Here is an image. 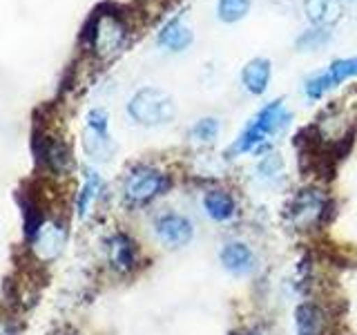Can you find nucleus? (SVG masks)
<instances>
[{"label": "nucleus", "instance_id": "obj_1", "mask_svg": "<svg viewBox=\"0 0 357 335\" xmlns=\"http://www.w3.org/2000/svg\"><path fill=\"white\" fill-rule=\"evenodd\" d=\"M128 40V25L121 11L114 5H100L87 18L81 31V43L94 50L98 56H112Z\"/></svg>", "mask_w": 357, "mask_h": 335}, {"label": "nucleus", "instance_id": "obj_2", "mask_svg": "<svg viewBox=\"0 0 357 335\" xmlns=\"http://www.w3.org/2000/svg\"><path fill=\"white\" fill-rule=\"evenodd\" d=\"M288 121H290V114L284 107V100L275 98L273 103H268L266 107H261L252 117V121L239 134V139L228 148L226 156H228V159H232V156H239V154H245V152H252L257 148H261L268 139L284 130V126Z\"/></svg>", "mask_w": 357, "mask_h": 335}, {"label": "nucleus", "instance_id": "obj_3", "mask_svg": "<svg viewBox=\"0 0 357 335\" xmlns=\"http://www.w3.org/2000/svg\"><path fill=\"white\" fill-rule=\"evenodd\" d=\"M128 114L132 121H137L139 126L156 128V126H165V123L174 121L176 103L170 94L163 92L159 87H143L130 98Z\"/></svg>", "mask_w": 357, "mask_h": 335}, {"label": "nucleus", "instance_id": "obj_4", "mask_svg": "<svg viewBox=\"0 0 357 335\" xmlns=\"http://www.w3.org/2000/svg\"><path fill=\"white\" fill-rule=\"evenodd\" d=\"M170 188V179L150 165L134 168L126 179V197L134 204H148Z\"/></svg>", "mask_w": 357, "mask_h": 335}, {"label": "nucleus", "instance_id": "obj_5", "mask_svg": "<svg viewBox=\"0 0 357 335\" xmlns=\"http://www.w3.org/2000/svg\"><path fill=\"white\" fill-rule=\"evenodd\" d=\"M355 76H357V56L333 61L326 72L310 76L306 81V96L308 98H321L328 89L337 87L340 83L349 81V78H355Z\"/></svg>", "mask_w": 357, "mask_h": 335}, {"label": "nucleus", "instance_id": "obj_6", "mask_svg": "<svg viewBox=\"0 0 357 335\" xmlns=\"http://www.w3.org/2000/svg\"><path fill=\"white\" fill-rule=\"evenodd\" d=\"M154 232L165 246H170V248H181V246H188L192 241L195 226L185 215L165 212V215H161L154 221Z\"/></svg>", "mask_w": 357, "mask_h": 335}, {"label": "nucleus", "instance_id": "obj_7", "mask_svg": "<svg viewBox=\"0 0 357 335\" xmlns=\"http://www.w3.org/2000/svg\"><path fill=\"white\" fill-rule=\"evenodd\" d=\"M87 130H85V150L96 159H105L112 148L109 139V117L105 110H89L87 112Z\"/></svg>", "mask_w": 357, "mask_h": 335}, {"label": "nucleus", "instance_id": "obj_8", "mask_svg": "<svg viewBox=\"0 0 357 335\" xmlns=\"http://www.w3.org/2000/svg\"><path fill=\"white\" fill-rule=\"evenodd\" d=\"M290 215H293V221L297 223L299 228L312 226L315 221H319L324 217V210H326V197L317 190H304L299 193L290 206Z\"/></svg>", "mask_w": 357, "mask_h": 335}, {"label": "nucleus", "instance_id": "obj_9", "mask_svg": "<svg viewBox=\"0 0 357 335\" xmlns=\"http://www.w3.org/2000/svg\"><path fill=\"white\" fill-rule=\"evenodd\" d=\"M33 159L38 163L54 168V170H63L70 163V150L59 139L45 137V134H33Z\"/></svg>", "mask_w": 357, "mask_h": 335}, {"label": "nucleus", "instance_id": "obj_10", "mask_svg": "<svg viewBox=\"0 0 357 335\" xmlns=\"http://www.w3.org/2000/svg\"><path fill=\"white\" fill-rule=\"evenodd\" d=\"M219 260H221V266L226 268L228 273L232 275H248L252 273L255 268V253L248 244L243 241H230L221 248L219 253Z\"/></svg>", "mask_w": 357, "mask_h": 335}, {"label": "nucleus", "instance_id": "obj_11", "mask_svg": "<svg viewBox=\"0 0 357 335\" xmlns=\"http://www.w3.org/2000/svg\"><path fill=\"white\" fill-rule=\"evenodd\" d=\"M297 335H324L326 333V311L315 302H304L295 311Z\"/></svg>", "mask_w": 357, "mask_h": 335}, {"label": "nucleus", "instance_id": "obj_12", "mask_svg": "<svg viewBox=\"0 0 357 335\" xmlns=\"http://www.w3.org/2000/svg\"><path fill=\"white\" fill-rule=\"evenodd\" d=\"M304 11L310 25L328 29L342 18V0H304Z\"/></svg>", "mask_w": 357, "mask_h": 335}, {"label": "nucleus", "instance_id": "obj_13", "mask_svg": "<svg viewBox=\"0 0 357 335\" xmlns=\"http://www.w3.org/2000/svg\"><path fill=\"white\" fill-rule=\"evenodd\" d=\"M271 74H273L271 61L268 59H252V61L245 63V67L241 70V83L250 94L261 96L268 89V83H271Z\"/></svg>", "mask_w": 357, "mask_h": 335}, {"label": "nucleus", "instance_id": "obj_14", "mask_svg": "<svg viewBox=\"0 0 357 335\" xmlns=\"http://www.w3.org/2000/svg\"><path fill=\"white\" fill-rule=\"evenodd\" d=\"M192 38H195L192 29L183 25L181 18H172L161 27L159 36H156V43H159L161 47H165L167 52H183L192 45Z\"/></svg>", "mask_w": 357, "mask_h": 335}, {"label": "nucleus", "instance_id": "obj_15", "mask_svg": "<svg viewBox=\"0 0 357 335\" xmlns=\"http://www.w3.org/2000/svg\"><path fill=\"white\" fill-rule=\"evenodd\" d=\"M65 246V230L59 223H45L38 228V232L33 234V251L43 260H52L61 253Z\"/></svg>", "mask_w": 357, "mask_h": 335}, {"label": "nucleus", "instance_id": "obj_16", "mask_svg": "<svg viewBox=\"0 0 357 335\" xmlns=\"http://www.w3.org/2000/svg\"><path fill=\"white\" fill-rule=\"evenodd\" d=\"M137 244H134L128 234L116 232L114 237L109 239V262L116 268L119 273H128L137 266Z\"/></svg>", "mask_w": 357, "mask_h": 335}, {"label": "nucleus", "instance_id": "obj_17", "mask_svg": "<svg viewBox=\"0 0 357 335\" xmlns=\"http://www.w3.org/2000/svg\"><path fill=\"white\" fill-rule=\"evenodd\" d=\"M204 208L208 212L210 219L215 221H230L234 215H237V201L228 193V190H208L204 195Z\"/></svg>", "mask_w": 357, "mask_h": 335}, {"label": "nucleus", "instance_id": "obj_18", "mask_svg": "<svg viewBox=\"0 0 357 335\" xmlns=\"http://www.w3.org/2000/svg\"><path fill=\"white\" fill-rule=\"evenodd\" d=\"M100 188H103V181H100L98 172L89 170L87 177H85V184L81 188V193H78V204H76L78 206V215H81V217H85L89 212V208H92V204H94L98 193H100Z\"/></svg>", "mask_w": 357, "mask_h": 335}, {"label": "nucleus", "instance_id": "obj_19", "mask_svg": "<svg viewBox=\"0 0 357 335\" xmlns=\"http://www.w3.org/2000/svg\"><path fill=\"white\" fill-rule=\"evenodd\" d=\"M250 11V0H217V16L221 22L243 20Z\"/></svg>", "mask_w": 357, "mask_h": 335}, {"label": "nucleus", "instance_id": "obj_20", "mask_svg": "<svg viewBox=\"0 0 357 335\" xmlns=\"http://www.w3.org/2000/svg\"><path fill=\"white\" fill-rule=\"evenodd\" d=\"M219 130H221L219 121L212 119V117H206V119H199L195 123L192 130H190V134H192V139L199 141V143H212L217 139Z\"/></svg>", "mask_w": 357, "mask_h": 335}, {"label": "nucleus", "instance_id": "obj_21", "mask_svg": "<svg viewBox=\"0 0 357 335\" xmlns=\"http://www.w3.org/2000/svg\"><path fill=\"white\" fill-rule=\"evenodd\" d=\"M328 38H331V31H328V29H319V27H315V29H310V31H304V34H301V36L297 38V43H295V47H297L299 52H312V50H319L321 45H326Z\"/></svg>", "mask_w": 357, "mask_h": 335}, {"label": "nucleus", "instance_id": "obj_22", "mask_svg": "<svg viewBox=\"0 0 357 335\" xmlns=\"http://www.w3.org/2000/svg\"><path fill=\"white\" fill-rule=\"evenodd\" d=\"M0 335H9V331H7L5 324H0Z\"/></svg>", "mask_w": 357, "mask_h": 335}, {"label": "nucleus", "instance_id": "obj_23", "mask_svg": "<svg viewBox=\"0 0 357 335\" xmlns=\"http://www.w3.org/2000/svg\"><path fill=\"white\" fill-rule=\"evenodd\" d=\"M349 3H357V0H349Z\"/></svg>", "mask_w": 357, "mask_h": 335}, {"label": "nucleus", "instance_id": "obj_24", "mask_svg": "<svg viewBox=\"0 0 357 335\" xmlns=\"http://www.w3.org/2000/svg\"><path fill=\"white\" fill-rule=\"evenodd\" d=\"M248 335H259V333H248Z\"/></svg>", "mask_w": 357, "mask_h": 335}]
</instances>
